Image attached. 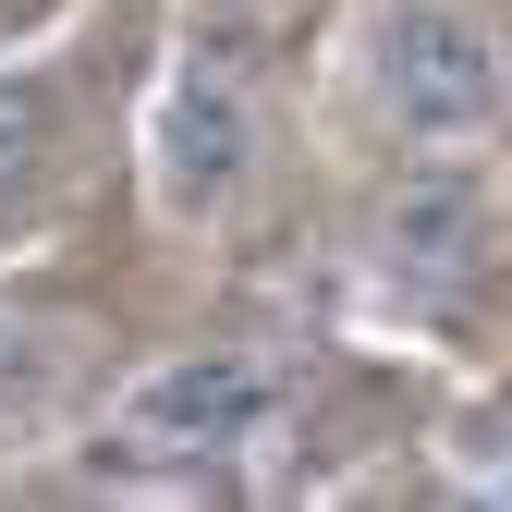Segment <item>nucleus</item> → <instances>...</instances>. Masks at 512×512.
Here are the masks:
<instances>
[{"label":"nucleus","instance_id":"obj_1","mask_svg":"<svg viewBox=\"0 0 512 512\" xmlns=\"http://www.w3.org/2000/svg\"><path fill=\"white\" fill-rule=\"evenodd\" d=\"M366 86H378V122L415 147H464L512 110V37L464 0H391L378 13V49H366Z\"/></svg>","mask_w":512,"mask_h":512},{"label":"nucleus","instance_id":"obj_2","mask_svg":"<svg viewBox=\"0 0 512 512\" xmlns=\"http://www.w3.org/2000/svg\"><path fill=\"white\" fill-rule=\"evenodd\" d=\"M269 415H281V366L244 354V342H208V354L147 366L135 391L110 403V452H135V464H220V452H256Z\"/></svg>","mask_w":512,"mask_h":512},{"label":"nucleus","instance_id":"obj_3","mask_svg":"<svg viewBox=\"0 0 512 512\" xmlns=\"http://www.w3.org/2000/svg\"><path fill=\"white\" fill-rule=\"evenodd\" d=\"M147 183H159L171 220H220L244 183H256V98H244L232 61L196 49L159 86V110H147Z\"/></svg>","mask_w":512,"mask_h":512},{"label":"nucleus","instance_id":"obj_4","mask_svg":"<svg viewBox=\"0 0 512 512\" xmlns=\"http://www.w3.org/2000/svg\"><path fill=\"white\" fill-rule=\"evenodd\" d=\"M49 135H61V86H49V74H0V220L37 208V183H49Z\"/></svg>","mask_w":512,"mask_h":512},{"label":"nucleus","instance_id":"obj_5","mask_svg":"<svg viewBox=\"0 0 512 512\" xmlns=\"http://www.w3.org/2000/svg\"><path fill=\"white\" fill-rule=\"evenodd\" d=\"M452 232H476L464 196H403V208H391V269H403V256H415V269H452V256H464Z\"/></svg>","mask_w":512,"mask_h":512},{"label":"nucleus","instance_id":"obj_6","mask_svg":"<svg viewBox=\"0 0 512 512\" xmlns=\"http://www.w3.org/2000/svg\"><path fill=\"white\" fill-rule=\"evenodd\" d=\"M476 488H488V500H512V427H488V452H476Z\"/></svg>","mask_w":512,"mask_h":512},{"label":"nucleus","instance_id":"obj_7","mask_svg":"<svg viewBox=\"0 0 512 512\" xmlns=\"http://www.w3.org/2000/svg\"><path fill=\"white\" fill-rule=\"evenodd\" d=\"M196 13H269V0H196Z\"/></svg>","mask_w":512,"mask_h":512}]
</instances>
